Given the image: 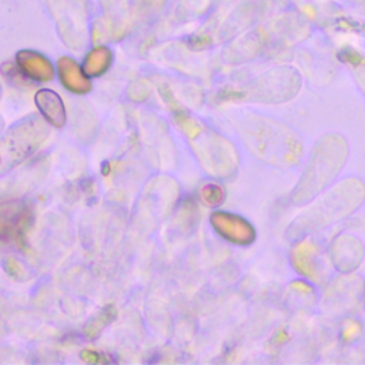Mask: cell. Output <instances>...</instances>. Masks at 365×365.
Listing matches in <instances>:
<instances>
[{
	"instance_id": "cell-2",
	"label": "cell",
	"mask_w": 365,
	"mask_h": 365,
	"mask_svg": "<svg viewBox=\"0 0 365 365\" xmlns=\"http://www.w3.org/2000/svg\"><path fill=\"white\" fill-rule=\"evenodd\" d=\"M27 218V210L19 205V202L0 204V237L10 238L19 237L20 230L24 228Z\"/></svg>"
},
{
	"instance_id": "cell-1",
	"label": "cell",
	"mask_w": 365,
	"mask_h": 365,
	"mask_svg": "<svg viewBox=\"0 0 365 365\" xmlns=\"http://www.w3.org/2000/svg\"><path fill=\"white\" fill-rule=\"evenodd\" d=\"M17 68L34 81H47L53 77V67L50 61L34 51H20L17 56Z\"/></svg>"
},
{
	"instance_id": "cell-4",
	"label": "cell",
	"mask_w": 365,
	"mask_h": 365,
	"mask_svg": "<svg viewBox=\"0 0 365 365\" xmlns=\"http://www.w3.org/2000/svg\"><path fill=\"white\" fill-rule=\"evenodd\" d=\"M36 101L43 115L48 118L54 125H61L64 123V107L60 97L51 90H41L36 96Z\"/></svg>"
},
{
	"instance_id": "cell-5",
	"label": "cell",
	"mask_w": 365,
	"mask_h": 365,
	"mask_svg": "<svg viewBox=\"0 0 365 365\" xmlns=\"http://www.w3.org/2000/svg\"><path fill=\"white\" fill-rule=\"evenodd\" d=\"M110 50L106 47H98L94 48L88 57L84 61V73L90 74V76H98L103 71L107 70V66L110 64Z\"/></svg>"
},
{
	"instance_id": "cell-3",
	"label": "cell",
	"mask_w": 365,
	"mask_h": 365,
	"mask_svg": "<svg viewBox=\"0 0 365 365\" xmlns=\"http://www.w3.org/2000/svg\"><path fill=\"white\" fill-rule=\"evenodd\" d=\"M58 68H60L61 83L68 90L76 91V93H86L90 88L88 80L86 78V76H83L80 67L70 58L63 57L58 61Z\"/></svg>"
}]
</instances>
